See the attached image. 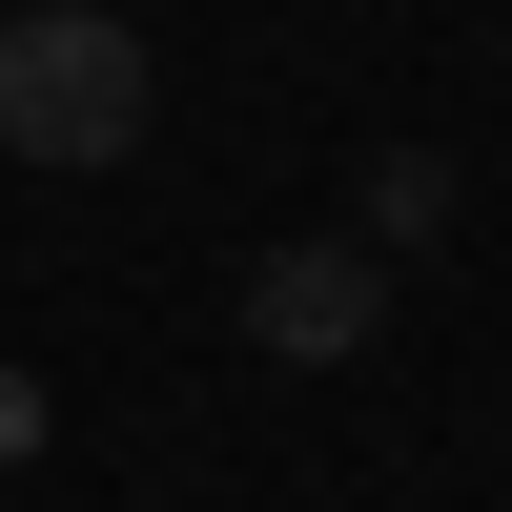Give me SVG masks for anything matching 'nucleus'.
<instances>
[{"label": "nucleus", "instance_id": "nucleus-1", "mask_svg": "<svg viewBox=\"0 0 512 512\" xmlns=\"http://www.w3.org/2000/svg\"><path fill=\"white\" fill-rule=\"evenodd\" d=\"M144 123H164V62H144L123 0H21L0 21V144L21 164L103 185V164H144Z\"/></svg>", "mask_w": 512, "mask_h": 512}, {"label": "nucleus", "instance_id": "nucleus-2", "mask_svg": "<svg viewBox=\"0 0 512 512\" xmlns=\"http://www.w3.org/2000/svg\"><path fill=\"white\" fill-rule=\"evenodd\" d=\"M369 328H390V246H267L246 267V349L267 369H349Z\"/></svg>", "mask_w": 512, "mask_h": 512}, {"label": "nucleus", "instance_id": "nucleus-3", "mask_svg": "<svg viewBox=\"0 0 512 512\" xmlns=\"http://www.w3.org/2000/svg\"><path fill=\"white\" fill-rule=\"evenodd\" d=\"M431 226H451V164L390 144V164H369V246H431Z\"/></svg>", "mask_w": 512, "mask_h": 512}]
</instances>
